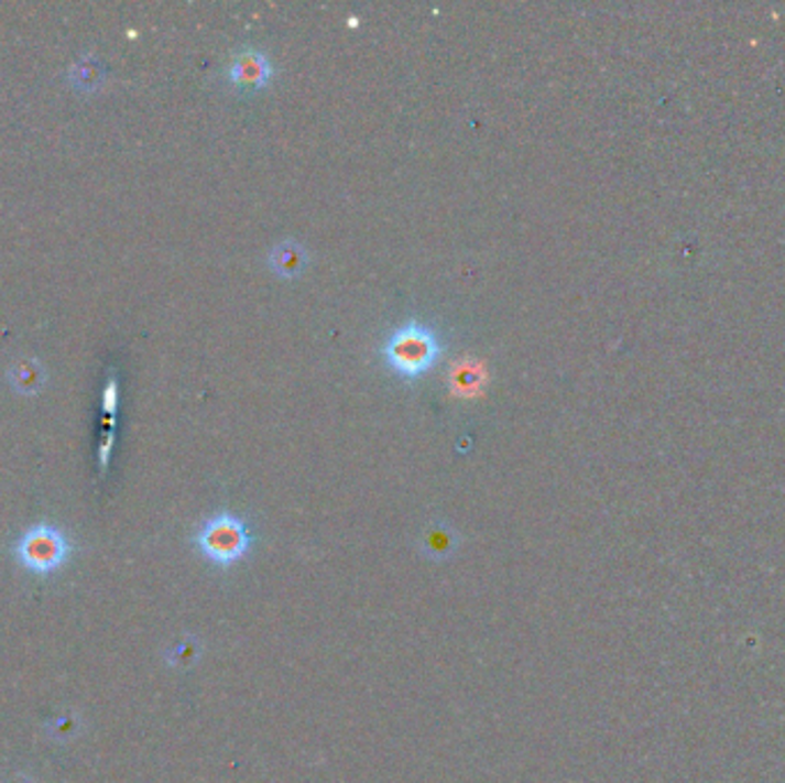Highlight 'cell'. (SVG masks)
Listing matches in <instances>:
<instances>
[{
  "label": "cell",
  "instance_id": "obj_6",
  "mask_svg": "<svg viewBox=\"0 0 785 783\" xmlns=\"http://www.w3.org/2000/svg\"><path fill=\"white\" fill-rule=\"evenodd\" d=\"M269 267L272 272L279 274L281 279H296L304 274V269L308 267V251L304 244L294 239H283L279 244L269 251Z\"/></svg>",
  "mask_w": 785,
  "mask_h": 783
},
{
  "label": "cell",
  "instance_id": "obj_4",
  "mask_svg": "<svg viewBox=\"0 0 785 783\" xmlns=\"http://www.w3.org/2000/svg\"><path fill=\"white\" fill-rule=\"evenodd\" d=\"M274 78V65L269 61L266 53L258 51V48H241L235 53V58L228 67V80L247 93H258L262 88H266L272 84Z\"/></svg>",
  "mask_w": 785,
  "mask_h": 783
},
{
  "label": "cell",
  "instance_id": "obj_1",
  "mask_svg": "<svg viewBox=\"0 0 785 783\" xmlns=\"http://www.w3.org/2000/svg\"><path fill=\"white\" fill-rule=\"evenodd\" d=\"M444 355L441 336L418 319L395 327L379 347L384 366L404 382H416L439 363Z\"/></svg>",
  "mask_w": 785,
  "mask_h": 783
},
{
  "label": "cell",
  "instance_id": "obj_5",
  "mask_svg": "<svg viewBox=\"0 0 785 783\" xmlns=\"http://www.w3.org/2000/svg\"><path fill=\"white\" fill-rule=\"evenodd\" d=\"M459 547L457 531L446 522H432L418 537V550L429 561H448Z\"/></svg>",
  "mask_w": 785,
  "mask_h": 783
},
{
  "label": "cell",
  "instance_id": "obj_3",
  "mask_svg": "<svg viewBox=\"0 0 785 783\" xmlns=\"http://www.w3.org/2000/svg\"><path fill=\"white\" fill-rule=\"evenodd\" d=\"M74 547L69 537L53 524H35L14 545V558L33 575H53L69 561Z\"/></svg>",
  "mask_w": 785,
  "mask_h": 783
},
{
  "label": "cell",
  "instance_id": "obj_7",
  "mask_svg": "<svg viewBox=\"0 0 785 783\" xmlns=\"http://www.w3.org/2000/svg\"><path fill=\"white\" fill-rule=\"evenodd\" d=\"M482 382H484V372H482V366L478 361H471V359H465V361H459L453 366L450 374H448V384L455 393L459 395H473L482 389Z\"/></svg>",
  "mask_w": 785,
  "mask_h": 783
},
{
  "label": "cell",
  "instance_id": "obj_2",
  "mask_svg": "<svg viewBox=\"0 0 785 783\" xmlns=\"http://www.w3.org/2000/svg\"><path fill=\"white\" fill-rule=\"evenodd\" d=\"M194 547L214 568L230 570L249 558L255 547V533L247 520L230 510H221L198 526Z\"/></svg>",
  "mask_w": 785,
  "mask_h": 783
},
{
  "label": "cell",
  "instance_id": "obj_8",
  "mask_svg": "<svg viewBox=\"0 0 785 783\" xmlns=\"http://www.w3.org/2000/svg\"><path fill=\"white\" fill-rule=\"evenodd\" d=\"M116 393H118V387H116V380H111L106 384V391H103V407L106 410H116Z\"/></svg>",
  "mask_w": 785,
  "mask_h": 783
}]
</instances>
